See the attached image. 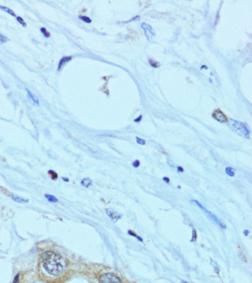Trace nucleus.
<instances>
[{"mask_svg":"<svg viewBox=\"0 0 252 283\" xmlns=\"http://www.w3.org/2000/svg\"><path fill=\"white\" fill-rule=\"evenodd\" d=\"M72 60V57L71 56H65V57H62V58L60 59L59 62V65H58V71H60L63 69V67L65 66V65L66 64H68V62H70V61Z\"/></svg>","mask_w":252,"mask_h":283,"instance_id":"obj_8","label":"nucleus"},{"mask_svg":"<svg viewBox=\"0 0 252 283\" xmlns=\"http://www.w3.org/2000/svg\"><path fill=\"white\" fill-rule=\"evenodd\" d=\"M149 62H150V65L154 68H158L160 66V64L157 61H155L153 60V59H150V60H149Z\"/></svg>","mask_w":252,"mask_h":283,"instance_id":"obj_20","label":"nucleus"},{"mask_svg":"<svg viewBox=\"0 0 252 283\" xmlns=\"http://www.w3.org/2000/svg\"><path fill=\"white\" fill-rule=\"evenodd\" d=\"M183 283H186V282H183Z\"/></svg>","mask_w":252,"mask_h":283,"instance_id":"obj_33","label":"nucleus"},{"mask_svg":"<svg viewBox=\"0 0 252 283\" xmlns=\"http://www.w3.org/2000/svg\"><path fill=\"white\" fill-rule=\"evenodd\" d=\"M226 173L230 177H234L235 175V170L232 167H227L226 168Z\"/></svg>","mask_w":252,"mask_h":283,"instance_id":"obj_14","label":"nucleus"},{"mask_svg":"<svg viewBox=\"0 0 252 283\" xmlns=\"http://www.w3.org/2000/svg\"><path fill=\"white\" fill-rule=\"evenodd\" d=\"M26 91H27V92H28V96H29V97L31 98V99L33 101V102L35 103L37 105H39V101H38V98H37L36 97L35 95H34L33 94L32 92H31V91H30L28 89H26Z\"/></svg>","mask_w":252,"mask_h":283,"instance_id":"obj_10","label":"nucleus"},{"mask_svg":"<svg viewBox=\"0 0 252 283\" xmlns=\"http://www.w3.org/2000/svg\"><path fill=\"white\" fill-rule=\"evenodd\" d=\"M62 179H63L65 181H67V182H68V181H69V178H65V177H62Z\"/></svg>","mask_w":252,"mask_h":283,"instance_id":"obj_31","label":"nucleus"},{"mask_svg":"<svg viewBox=\"0 0 252 283\" xmlns=\"http://www.w3.org/2000/svg\"><path fill=\"white\" fill-rule=\"evenodd\" d=\"M229 126L233 131L236 132L238 134L244 136V137H248L250 134V131L244 123H240L239 121L231 120L229 121Z\"/></svg>","mask_w":252,"mask_h":283,"instance_id":"obj_2","label":"nucleus"},{"mask_svg":"<svg viewBox=\"0 0 252 283\" xmlns=\"http://www.w3.org/2000/svg\"><path fill=\"white\" fill-rule=\"evenodd\" d=\"M92 184V181L90 178H85L84 179L81 180V184L83 186V187H85V188H89Z\"/></svg>","mask_w":252,"mask_h":283,"instance_id":"obj_9","label":"nucleus"},{"mask_svg":"<svg viewBox=\"0 0 252 283\" xmlns=\"http://www.w3.org/2000/svg\"><path fill=\"white\" fill-rule=\"evenodd\" d=\"M127 233L129 234V235H130V236H132V237H135V238H136L137 240H139L140 242H144V240H143V238H141V237H140V236H138V235H136V234L135 233V232H133V231H132V230H129L127 232Z\"/></svg>","mask_w":252,"mask_h":283,"instance_id":"obj_15","label":"nucleus"},{"mask_svg":"<svg viewBox=\"0 0 252 283\" xmlns=\"http://www.w3.org/2000/svg\"><path fill=\"white\" fill-rule=\"evenodd\" d=\"M101 283H123L116 275L112 273H104L100 277Z\"/></svg>","mask_w":252,"mask_h":283,"instance_id":"obj_4","label":"nucleus"},{"mask_svg":"<svg viewBox=\"0 0 252 283\" xmlns=\"http://www.w3.org/2000/svg\"><path fill=\"white\" fill-rule=\"evenodd\" d=\"M78 18H79V19H81V20H82L83 22H85V23L89 24V23H91V22H92V20H91L90 18L87 17V16H79V17H78Z\"/></svg>","mask_w":252,"mask_h":283,"instance_id":"obj_17","label":"nucleus"},{"mask_svg":"<svg viewBox=\"0 0 252 283\" xmlns=\"http://www.w3.org/2000/svg\"><path fill=\"white\" fill-rule=\"evenodd\" d=\"M136 141L137 142H138V144H141V145H144V144H146V141L139 137H136Z\"/></svg>","mask_w":252,"mask_h":283,"instance_id":"obj_24","label":"nucleus"},{"mask_svg":"<svg viewBox=\"0 0 252 283\" xmlns=\"http://www.w3.org/2000/svg\"><path fill=\"white\" fill-rule=\"evenodd\" d=\"M211 264L212 265L213 268L214 269V271H215L216 273L219 274V271H220V268H219L218 264H217L216 262H214V260H211Z\"/></svg>","mask_w":252,"mask_h":283,"instance_id":"obj_18","label":"nucleus"},{"mask_svg":"<svg viewBox=\"0 0 252 283\" xmlns=\"http://www.w3.org/2000/svg\"><path fill=\"white\" fill-rule=\"evenodd\" d=\"M16 20H17L18 22H19V23L21 24V25H22L23 27H26L27 26L26 23L25 22L24 19H22V17H20V16H17V17H16Z\"/></svg>","mask_w":252,"mask_h":283,"instance_id":"obj_21","label":"nucleus"},{"mask_svg":"<svg viewBox=\"0 0 252 283\" xmlns=\"http://www.w3.org/2000/svg\"><path fill=\"white\" fill-rule=\"evenodd\" d=\"M40 31H41V32L42 33V35H44L45 38H49V37L50 36V33L48 32V31L47 30H46V28L41 27V29H40Z\"/></svg>","mask_w":252,"mask_h":283,"instance_id":"obj_16","label":"nucleus"},{"mask_svg":"<svg viewBox=\"0 0 252 283\" xmlns=\"http://www.w3.org/2000/svg\"><path fill=\"white\" fill-rule=\"evenodd\" d=\"M140 165H141V163H140V162L138 160H135V162L132 163V166H133L134 167H135V168L138 167L140 166Z\"/></svg>","mask_w":252,"mask_h":283,"instance_id":"obj_25","label":"nucleus"},{"mask_svg":"<svg viewBox=\"0 0 252 283\" xmlns=\"http://www.w3.org/2000/svg\"><path fill=\"white\" fill-rule=\"evenodd\" d=\"M141 120H142V116H141V115H140L139 117H137V118L135 119V120H134V121H135V123H139V122L141 121Z\"/></svg>","mask_w":252,"mask_h":283,"instance_id":"obj_28","label":"nucleus"},{"mask_svg":"<svg viewBox=\"0 0 252 283\" xmlns=\"http://www.w3.org/2000/svg\"><path fill=\"white\" fill-rule=\"evenodd\" d=\"M48 174L50 175V177H51V178H52V179H53V180L57 179V178H58V174L56 173L55 172V171L51 170H50L48 171Z\"/></svg>","mask_w":252,"mask_h":283,"instance_id":"obj_19","label":"nucleus"},{"mask_svg":"<svg viewBox=\"0 0 252 283\" xmlns=\"http://www.w3.org/2000/svg\"><path fill=\"white\" fill-rule=\"evenodd\" d=\"M191 201L192 202V203H194V204H197L198 205V206H199L200 208V209H202L204 211V212H205L207 214H208V217H210V218L211 219V220H213V221L214 222V223H216V224L217 225H218L219 226H220V228H222V229H226V226L225 224H223V223H222L221 221H220V220H219L218 218H217V216L215 215V214H213L212 212H210V211H208V210H207L206 209L205 207H204L203 206L202 204H201L200 203V202H198V201H196V200H192Z\"/></svg>","mask_w":252,"mask_h":283,"instance_id":"obj_3","label":"nucleus"},{"mask_svg":"<svg viewBox=\"0 0 252 283\" xmlns=\"http://www.w3.org/2000/svg\"><path fill=\"white\" fill-rule=\"evenodd\" d=\"M208 69V67H207L206 66H204V65H203V66H201V69Z\"/></svg>","mask_w":252,"mask_h":283,"instance_id":"obj_32","label":"nucleus"},{"mask_svg":"<svg viewBox=\"0 0 252 283\" xmlns=\"http://www.w3.org/2000/svg\"><path fill=\"white\" fill-rule=\"evenodd\" d=\"M212 117L213 118L215 119L216 120H217L220 123H227L228 122V118L223 112H222L220 110H216V111H214V113L212 114Z\"/></svg>","mask_w":252,"mask_h":283,"instance_id":"obj_6","label":"nucleus"},{"mask_svg":"<svg viewBox=\"0 0 252 283\" xmlns=\"http://www.w3.org/2000/svg\"><path fill=\"white\" fill-rule=\"evenodd\" d=\"M163 181H165V182L166 183V184H169V182H170V180H169V178H168V177H163Z\"/></svg>","mask_w":252,"mask_h":283,"instance_id":"obj_29","label":"nucleus"},{"mask_svg":"<svg viewBox=\"0 0 252 283\" xmlns=\"http://www.w3.org/2000/svg\"><path fill=\"white\" fill-rule=\"evenodd\" d=\"M41 262L44 270L53 276L62 274L67 267L66 261L59 254L53 251H46L41 254Z\"/></svg>","mask_w":252,"mask_h":283,"instance_id":"obj_1","label":"nucleus"},{"mask_svg":"<svg viewBox=\"0 0 252 283\" xmlns=\"http://www.w3.org/2000/svg\"><path fill=\"white\" fill-rule=\"evenodd\" d=\"M12 198H13V199L15 201L19 202V203H28V202L29 201L28 199H23V198L19 197V196H16V195H13V196H12Z\"/></svg>","mask_w":252,"mask_h":283,"instance_id":"obj_11","label":"nucleus"},{"mask_svg":"<svg viewBox=\"0 0 252 283\" xmlns=\"http://www.w3.org/2000/svg\"><path fill=\"white\" fill-rule=\"evenodd\" d=\"M0 9H1V10H3V11H4V12H6V13H8V14H10V16H14V17H16V14H15L14 12H13V10H10V8H8V7H5V6H1V5H0Z\"/></svg>","mask_w":252,"mask_h":283,"instance_id":"obj_12","label":"nucleus"},{"mask_svg":"<svg viewBox=\"0 0 252 283\" xmlns=\"http://www.w3.org/2000/svg\"><path fill=\"white\" fill-rule=\"evenodd\" d=\"M248 234H249V231H248V230H247V229H245V230H244V232H243V235H245V236H248Z\"/></svg>","mask_w":252,"mask_h":283,"instance_id":"obj_30","label":"nucleus"},{"mask_svg":"<svg viewBox=\"0 0 252 283\" xmlns=\"http://www.w3.org/2000/svg\"><path fill=\"white\" fill-rule=\"evenodd\" d=\"M197 240V232L195 229H192V238L191 240V242H195Z\"/></svg>","mask_w":252,"mask_h":283,"instance_id":"obj_22","label":"nucleus"},{"mask_svg":"<svg viewBox=\"0 0 252 283\" xmlns=\"http://www.w3.org/2000/svg\"><path fill=\"white\" fill-rule=\"evenodd\" d=\"M141 27H142V29L144 30V33H145L146 36H147V39L150 40V41H152L153 38L155 37V30L150 25L146 23H142V25H141Z\"/></svg>","mask_w":252,"mask_h":283,"instance_id":"obj_5","label":"nucleus"},{"mask_svg":"<svg viewBox=\"0 0 252 283\" xmlns=\"http://www.w3.org/2000/svg\"><path fill=\"white\" fill-rule=\"evenodd\" d=\"M19 274H17L15 277L14 279H13V283H19Z\"/></svg>","mask_w":252,"mask_h":283,"instance_id":"obj_26","label":"nucleus"},{"mask_svg":"<svg viewBox=\"0 0 252 283\" xmlns=\"http://www.w3.org/2000/svg\"><path fill=\"white\" fill-rule=\"evenodd\" d=\"M106 213H107V215L110 217L114 221H116V220H119V219L121 218L122 214H119V213L115 212V211L112 210L110 209H106Z\"/></svg>","mask_w":252,"mask_h":283,"instance_id":"obj_7","label":"nucleus"},{"mask_svg":"<svg viewBox=\"0 0 252 283\" xmlns=\"http://www.w3.org/2000/svg\"><path fill=\"white\" fill-rule=\"evenodd\" d=\"M7 41H8V38L0 33V43H1V44H4V43L7 42Z\"/></svg>","mask_w":252,"mask_h":283,"instance_id":"obj_23","label":"nucleus"},{"mask_svg":"<svg viewBox=\"0 0 252 283\" xmlns=\"http://www.w3.org/2000/svg\"><path fill=\"white\" fill-rule=\"evenodd\" d=\"M44 197L46 198L48 201L52 202V203H57L58 202V199H56L55 196H52V195H49V194H45L44 195Z\"/></svg>","mask_w":252,"mask_h":283,"instance_id":"obj_13","label":"nucleus"},{"mask_svg":"<svg viewBox=\"0 0 252 283\" xmlns=\"http://www.w3.org/2000/svg\"><path fill=\"white\" fill-rule=\"evenodd\" d=\"M177 172H179V173H183V171H184V170H183V168L181 167L180 166H177Z\"/></svg>","mask_w":252,"mask_h":283,"instance_id":"obj_27","label":"nucleus"}]
</instances>
